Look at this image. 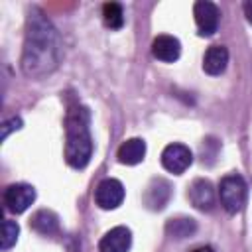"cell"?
Returning <instances> with one entry per match:
<instances>
[{"label": "cell", "instance_id": "20", "mask_svg": "<svg viewBox=\"0 0 252 252\" xmlns=\"http://www.w3.org/2000/svg\"><path fill=\"white\" fill-rule=\"evenodd\" d=\"M193 252H215V250H213V246H197Z\"/></svg>", "mask_w": 252, "mask_h": 252}, {"label": "cell", "instance_id": "10", "mask_svg": "<svg viewBox=\"0 0 252 252\" xmlns=\"http://www.w3.org/2000/svg\"><path fill=\"white\" fill-rule=\"evenodd\" d=\"M132 244V232L126 226H114L110 228L98 242L100 252H128Z\"/></svg>", "mask_w": 252, "mask_h": 252}, {"label": "cell", "instance_id": "11", "mask_svg": "<svg viewBox=\"0 0 252 252\" xmlns=\"http://www.w3.org/2000/svg\"><path fill=\"white\" fill-rule=\"evenodd\" d=\"M152 53L156 59L163 61V63H173L179 59L181 55V43L177 37L173 35H167V33H161L154 39L152 43Z\"/></svg>", "mask_w": 252, "mask_h": 252}, {"label": "cell", "instance_id": "13", "mask_svg": "<svg viewBox=\"0 0 252 252\" xmlns=\"http://www.w3.org/2000/svg\"><path fill=\"white\" fill-rule=\"evenodd\" d=\"M146 156V142L142 138H130L118 148V161L124 165H136Z\"/></svg>", "mask_w": 252, "mask_h": 252}, {"label": "cell", "instance_id": "9", "mask_svg": "<svg viewBox=\"0 0 252 252\" xmlns=\"http://www.w3.org/2000/svg\"><path fill=\"white\" fill-rule=\"evenodd\" d=\"M169 197H171V185L161 179V177H156L150 181V185L146 187V193H144V205L152 211H161L167 203H169Z\"/></svg>", "mask_w": 252, "mask_h": 252}, {"label": "cell", "instance_id": "4", "mask_svg": "<svg viewBox=\"0 0 252 252\" xmlns=\"http://www.w3.org/2000/svg\"><path fill=\"white\" fill-rule=\"evenodd\" d=\"M33 201H35V189L28 183H12L4 191V205L14 215L28 211Z\"/></svg>", "mask_w": 252, "mask_h": 252}, {"label": "cell", "instance_id": "19", "mask_svg": "<svg viewBox=\"0 0 252 252\" xmlns=\"http://www.w3.org/2000/svg\"><path fill=\"white\" fill-rule=\"evenodd\" d=\"M244 14H246V20L252 24V0L244 2Z\"/></svg>", "mask_w": 252, "mask_h": 252}, {"label": "cell", "instance_id": "18", "mask_svg": "<svg viewBox=\"0 0 252 252\" xmlns=\"http://www.w3.org/2000/svg\"><path fill=\"white\" fill-rule=\"evenodd\" d=\"M22 126V120L20 118H12V120H8V122H4V126H2V140L4 138H8V134H10V130H18Z\"/></svg>", "mask_w": 252, "mask_h": 252}, {"label": "cell", "instance_id": "17", "mask_svg": "<svg viewBox=\"0 0 252 252\" xmlns=\"http://www.w3.org/2000/svg\"><path fill=\"white\" fill-rule=\"evenodd\" d=\"M18 234H20V226H18V222L6 219V220L2 222V236H0V240H2V242H0L2 250H10V248L16 244Z\"/></svg>", "mask_w": 252, "mask_h": 252}, {"label": "cell", "instance_id": "1", "mask_svg": "<svg viewBox=\"0 0 252 252\" xmlns=\"http://www.w3.org/2000/svg\"><path fill=\"white\" fill-rule=\"evenodd\" d=\"M61 61V37L49 18L32 8L26 22V39L22 51V71L32 79L53 73Z\"/></svg>", "mask_w": 252, "mask_h": 252}, {"label": "cell", "instance_id": "7", "mask_svg": "<svg viewBox=\"0 0 252 252\" xmlns=\"http://www.w3.org/2000/svg\"><path fill=\"white\" fill-rule=\"evenodd\" d=\"M193 16H195V24H197V28H199V33H201L203 37H209V35H213V33L217 32L220 12H219V8H217L213 2H209V0H199V2H195V6H193Z\"/></svg>", "mask_w": 252, "mask_h": 252}, {"label": "cell", "instance_id": "15", "mask_svg": "<svg viewBox=\"0 0 252 252\" xmlns=\"http://www.w3.org/2000/svg\"><path fill=\"white\" fill-rule=\"evenodd\" d=\"M165 230L171 238H187L191 236L195 230H197V222L193 219H187V217H181V219H169L167 224H165Z\"/></svg>", "mask_w": 252, "mask_h": 252}, {"label": "cell", "instance_id": "14", "mask_svg": "<svg viewBox=\"0 0 252 252\" xmlns=\"http://www.w3.org/2000/svg\"><path fill=\"white\" fill-rule=\"evenodd\" d=\"M30 226L39 232V234H53L57 228H59V217L53 213V211H47V209H39L32 215L30 219Z\"/></svg>", "mask_w": 252, "mask_h": 252}, {"label": "cell", "instance_id": "6", "mask_svg": "<svg viewBox=\"0 0 252 252\" xmlns=\"http://www.w3.org/2000/svg\"><path fill=\"white\" fill-rule=\"evenodd\" d=\"M94 201L104 211L116 209L124 201V185L118 179H112V177L102 179L94 189Z\"/></svg>", "mask_w": 252, "mask_h": 252}, {"label": "cell", "instance_id": "8", "mask_svg": "<svg viewBox=\"0 0 252 252\" xmlns=\"http://www.w3.org/2000/svg\"><path fill=\"white\" fill-rule=\"evenodd\" d=\"M187 197L191 205L199 211H213L217 203V195L213 189V183L209 179H195L187 191Z\"/></svg>", "mask_w": 252, "mask_h": 252}, {"label": "cell", "instance_id": "12", "mask_svg": "<svg viewBox=\"0 0 252 252\" xmlns=\"http://www.w3.org/2000/svg\"><path fill=\"white\" fill-rule=\"evenodd\" d=\"M228 63V49L224 45H211L203 57V69L209 75H220Z\"/></svg>", "mask_w": 252, "mask_h": 252}, {"label": "cell", "instance_id": "5", "mask_svg": "<svg viewBox=\"0 0 252 252\" xmlns=\"http://www.w3.org/2000/svg\"><path fill=\"white\" fill-rule=\"evenodd\" d=\"M191 163H193V154L183 144H169L161 152V165L173 175L183 173Z\"/></svg>", "mask_w": 252, "mask_h": 252}, {"label": "cell", "instance_id": "2", "mask_svg": "<svg viewBox=\"0 0 252 252\" xmlns=\"http://www.w3.org/2000/svg\"><path fill=\"white\" fill-rule=\"evenodd\" d=\"M89 120L91 116L85 106H75L65 116V161L75 169H83L93 156Z\"/></svg>", "mask_w": 252, "mask_h": 252}, {"label": "cell", "instance_id": "16", "mask_svg": "<svg viewBox=\"0 0 252 252\" xmlns=\"http://www.w3.org/2000/svg\"><path fill=\"white\" fill-rule=\"evenodd\" d=\"M102 22L110 30H120L124 26V10L118 2H106L102 6Z\"/></svg>", "mask_w": 252, "mask_h": 252}, {"label": "cell", "instance_id": "3", "mask_svg": "<svg viewBox=\"0 0 252 252\" xmlns=\"http://www.w3.org/2000/svg\"><path fill=\"white\" fill-rule=\"evenodd\" d=\"M246 195H248V187H246V181L242 179V175L230 173V175L220 179L219 199H220V205L226 213H230V215L240 213L246 205Z\"/></svg>", "mask_w": 252, "mask_h": 252}]
</instances>
